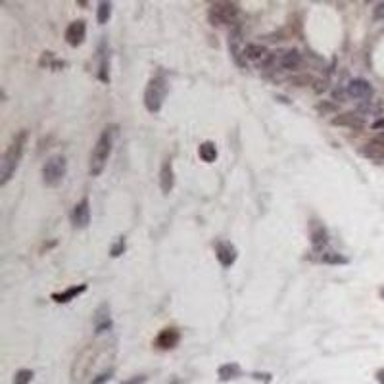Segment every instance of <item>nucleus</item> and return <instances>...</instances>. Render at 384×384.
<instances>
[{"instance_id":"nucleus-1","label":"nucleus","mask_w":384,"mask_h":384,"mask_svg":"<svg viewBox=\"0 0 384 384\" xmlns=\"http://www.w3.org/2000/svg\"><path fill=\"white\" fill-rule=\"evenodd\" d=\"M117 135H119V125H115V123L104 127V131L100 133L94 148L90 152V160H88V173H90V177H98L104 171L108 158L112 156L113 144H115Z\"/></svg>"},{"instance_id":"nucleus-2","label":"nucleus","mask_w":384,"mask_h":384,"mask_svg":"<svg viewBox=\"0 0 384 384\" xmlns=\"http://www.w3.org/2000/svg\"><path fill=\"white\" fill-rule=\"evenodd\" d=\"M25 142H27V131H19L17 135H14L10 146L6 148L2 161H0V186H4L16 173L21 156H23Z\"/></svg>"},{"instance_id":"nucleus-3","label":"nucleus","mask_w":384,"mask_h":384,"mask_svg":"<svg viewBox=\"0 0 384 384\" xmlns=\"http://www.w3.org/2000/svg\"><path fill=\"white\" fill-rule=\"evenodd\" d=\"M169 85L167 79L163 75H156L148 81L146 90H144V106L150 113H158L161 110V106L165 102V96H167Z\"/></svg>"},{"instance_id":"nucleus-4","label":"nucleus","mask_w":384,"mask_h":384,"mask_svg":"<svg viewBox=\"0 0 384 384\" xmlns=\"http://www.w3.org/2000/svg\"><path fill=\"white\" fill-rule=\"evenodd\" d=\"M67 175V160H65L62 154L56 156H50L44 165H42V183L50 186V188H56L62 184V181Z\"/></svg>"},{"instance_id":"nucleus-5","label":"nucleus","mask_w":384,"mask_h":384,"mask_svg":"<svg viewBox=\"0 0 384 384\" xmlns=\"http://www.w3.org/2000/svg\"><path fill=\"white\" fill-rule=\"evenodd\" d=\"M240 10L234 2H215L208 12L209 23L211 25H231L236 21Z\"/></svg>"},{"instance_id":"nucleus-6","label":"nucleus","mask_w":384,"mask_h":384,"mask_svg":"<svg viewBox=\"0 0 384 384\" xmlns=\"http://www.w3.org/2000/svg\"><path fill=\"white\" fill-rule=\"evenodd\" d=\"M92 325H94V332L96 334H104V332H110L113 328V321L112 315H110V304H100L98 309L92 315Z\"/></svg>"},{"instance_id":"nucleus-7","label":"nucleus","mask_w":384,"mask_h":384,"mask_svg":"<svg viewBox=\"0 0 384 384\" xmlns=\"http://www.w3.org/2000/svg\"><path fill=\"white\" fill-rule=\"evenodd\" d=\"M215 256H217V259H219V263L223 265L225 269H229V267H232L234 261H236L238 250H236V246L231 244V242L219 240V242L215 244Z\"/></svg>"},{"instance_id":"nucleus-8","label":"nucleus","mask_w":384,"mask_h":384,"mask_svg":"<svg viewBox=\"0 0 384 384\" xmlns=\"http://www.w3.org/2000/svg\"><path fill=\"white\" fill-rule=\"evenodd\" d=\"M90 223V202L88 198H83L81 202L75 204L71 211V225L75 229H85Z\"/></svg>"},{"instance_id":"nucleus-9","label":"nucleus","mask_w":384,"mask_h":384,"mask_svg":"<svg viewBox=\"0 0 384 384\" xmlns=\"http://www.w3.org/2000/svg\"><path fill=\"white\" fill-rule=\"evenodd\" d=\"M85 37H87V23L83 19H77V21L67 25V29H65V42L69 46L75 48L79 46V44H83Z\"/></svg>"},{"instance_id":"nucleus-10","label":"nucleus","mask_w":384,"mask_h":384,"mask_svg":"<svg viewBox=\"0 0 384 384\" xmlns=\"http://www.w3.org/2000/svg\"><path fill=\"white\" fill-rule=\"evenodd\" d=\"M179 342H181V332H179V328L167 327L158 334L154 344H156V348H160V350H173V348L179 346Z\"/></svg>"},{"instance_id":"nucleus-11","label":"nucleus","mask_w":384,"mask_h":384,"mask_svg":"<svg viewBox=\"0 0 384 384\" xmlns=\"http://www.w3.org/2000/svg\"><path fill=\"white\" fill-rule=\"evenodd\" d=\"M348 94L352 98H371L373 96V87L365 79H352L348 83Z\"/></svg>"},{"instance_id":"nucleus-12","label":"nucleus","mask_w":384,"mask_h":384,"mask_svg":"<svg viewBox=\"0 0 384 384\" xmlns=\"http://www.w3.org/2000/svg\"><path fill=\"white\" fill-rule=\"evenodd\" d=\"M173 184H175V173H173V165H171V160H165L161 163L160 169V186L163 194H169L173 190Z\"/></svg>"},{"instance_id":"nucleus-13","label":"nucleus","mask_w":384,"mask_h":384,"mask_svg":"<svg viewBox=\"0 0 384 384\" xmlns=\"http://www.w3.org/2000/svg\"><path fill=\"white\" fill-rule=\"evenodd\" d=\"M83 292H87V284H77V286L65 288L62 292H54L50 298H52L56 304H67V302L75 300V298L79 296V294H83Z\"/></svg>"},{"instance_id":"nucleus-14","label":"nucleus","mask_w":384,"mask_h":384,"mask_svg":"<svg viewBox=\"0 0 384 384\" xmlns=\"http://www.w3.org/2000/svg\"><path fill=\"white\" fill-rule=\"evenodd\" d=\"M328 244V234L327 229L323 225H315L311 229V246L315 252H321L323 254V248H327Z\"/></svg>"},{"instance_id":"nucleus-15","label":"nucleus","mask_w":384,"mask_h":384,"mask_svg":"<svg viewBox=\"0 0 384 384\" xmlns=\"http://www.w3.org/2000/svg\"><path fill=\"white\" fill-rule=\"evenodd\" d=\"M198 156L202 158V161H206V163H213V161L217 160V148H215V144L211 142V140H206V142H202L200 148H198Z\"/></svg>"},{"instance_id":"nucleus-16","label":"nucleus","mask_w":384,"mask_h":384,"mask_svg":"<svg viewBox=\"0 0 384 384\" xmlns=\"http://www.w3.org/2000/svg\"><path fill=\"white\" fill-rule=\"evenodd\" d=\"M332 123H334V125H346V127H352V129L363 127V119L357 117L355 113H342V115L334 117Z\"/></svg>"},{"instance_id":"nucleus-17","label":"nucleus","mask_w":384,"mask_h":384,"mask_svg":"<svg viewBox=\"0 0 384 384\" xmlns=\"http://www.w3.org/2000/svg\"><path fill=\"white\" fill-rule=\"evenodd\" d=\"M240 373H242V371H240L238 363H225V365H221L219 371H217V375H219L221 380H232V378H238Z\"/></svg>"},{"instance_id":"nucleus-18","label":"nucleus","mask_w":384,"mask_h":384,"mask_svg":"<svg viewBox=\"0 0 384 384\" xmlns=\"http://www.w3.org/2000/svg\"><path fill=\"white\" fill-rule=\"evenodd\" d=\"M300 64H302V56H300L298 50H288L286 54L280 58V65L284 69H296Z\"/></svg>"},{"instance_id":"nucleus-19","label":"nucleus","mask_w":384,"mask_h":384,"mask_svg":"<svg viewBox=\"0 0 384 384\" xmlns=\"http://www.w3.org/2000/svg\"><path fill=\"white\" fill-rule=\"evenodd\" d=\"M319 259L323 261V263L327 265H346L350 259L346 256H342V254H338V252H332V250H328V252H323L319 256Z\"/></svg>"},{"instance_id":"nucleus-20","label":"nucleus","mask_w":384,"mask_h":384,"mask_svg":"<svg viewBox=\"0 0 384 384\" xmlns=\"http://www.w3.org/2000/svg\"><path fill=\"white\" fill-rule=\"evenodd\" d=\"M244 56L250 58V60H261V58L267 56V48L261 46V44H256V42H250L244 46Z\"/></svg>"},{"instance_id":"nucleus-21","label":"nucleus","mask_w":384,"mask_h":384,"mask_svg":"<svg viewBox=\"0 0 384 384\" xmlns=\"http://www.w3.org/2000/svg\"><path fill=\"white\" fill-rule=\"evenodd\" d=\"M98 79L102 83H110V64H108V52L100 50V69H98Z\"/></svg>"},{"instance_id":"nucleus-22","label":"nucleus","mask_w":384,"mask_h":384,"mask_svg":"<svg viewBox=\"0 0 384 384\" xmlns=\"http://www.w3.org/2000/svg\"><path fill=\"white\" fill-rule=\"evenodd\" d=\"M110 16H112V4H110V2H100V4H98V10H96V19H98V23L100 25L108 23Z\"/></svg>"},{"instance_id":"nucleus-23","label":"nucleus","mask_w":384,"mask_h":384,"mask_svg":"<svg viewBox=\"0 0 384 384\" xmlns=\"http://www.w3.org/2000/svg\"><path fill=\"white\" fill-rule=\"evenodd\" d=\"M33 380V371L31 369H19L14 376V384H31Z\"/></svg>"},{"instance_id":"nucleus-24","label":"nucleus","mask_w":384,"mask_h":384,"mask_svg":"<svg viewBox=\"0 0 384 384\" xmlns=\"http://www.w3.org/2000/svg\"><path fill=\"white\" fill-rule=\"evenodd\" d=\"M127 248V242H125V236H119V238L113 242V246L110 248V256L112 257H119L123 252Z\"/></svg>"},{"instance_id":"nucleus-25","label":"nucleus","mask_w":384,"mask_h":384,"mask_svg":"<svg viewBox=\"0 0 384 384\" xmlns=\"http://www.w3.org/2000/svg\"><path fill=\"white\" fill-rule=\"evenodd\" d=\"M367 146H369V148H365V150H363V154H365V156H369V158H373V160H378V158L382 156V154L378 152V150H380L382 146H378V144H375V142H373V144H367Z\"/></svg>"},{"instance_id":"nucleus-26","label":"nucleus","mask_w":384,"mask_h":384,"mask_svg":"<svg viewBox=\"0 0 384 384\" xmlns=\"http://www.w3.org/2000/svg\"><path fill=\"white\" fill-rule=\"evenodd\" d=\"M113 375V369H110V371H106V373H102V375H98L96 378H92L90 380V384H104L106 380H110Z\"/></svg>"},{"instance_id":"nucleus-27","label":"nucleus","mask_w":384,"mask_h":384,"mask_svg":"<svg viewBox=\"0 0 384 384\" xmlns=\"http://www.w3.org/2000/svg\"><path fill=\"white\" fill-rule=\"evenodd\" d=\"M144 382H146V376L135 375V376H131V378H127V380H123L121 384H144Z\"/></svg>"},{"instance_id":"nucleus-28","label":"nucleus","mask_w":384,"mask_h":384,"mask_svg":"<svg viewBox=\"0 0 384 384\" xmlns=\"http://www.w3.org/2000/svg\"><path fill=\"white\" fill-rule=\"evenodd\" d=\"M373 142L378 144V146H384V131H380V133L375 136V140H373Z\"/></svg>"},{"instance_id":"nucleus-29","label":"nucleus","mask_w":384,"mask_h":384,"mask_svg":"<svg viewBox=\"0 0 384 384\" xmlns=\"http://www.w3.org/2000/svg\"><path fill=\"white\" fill-rule=\"evenodd\" d=\"M384 16V4H378L376 6V12H375V17L378 19V17H382Z\"/></svg>"},{"instance_id":"nucleus-30","label":"nucleus","mask_w":384,"mask_h":384,"mask_svg":"<svg viewBox=\"0 0 384 384\" xmlns=\"http://www.w3.org/2000/svg\"><path fill=\"white\" fill-rule=\"evenodd\" d=\"M373 129H375V131H378V129H384V117H382V119L375 121V123H373Z\"/></svg>"},{"instance_id":"nucleus-31","label":"nucleus","mask_w":384,"mask_h":384,"mask_svg":"<svg viewBox=\"0 0 384 384\" xmlns=\"http://www.w3.org/2000/svg\"><path fill=\"white\" fill-rule=\"evenodd\" d=\"M376 380H378V384H384V369H380V371L376 373Z\"/></svg>"},{"instance_id":"nucleus-32","label":"nucleus","mask_w":384,"mask_h":384,"mask_svg":"<svg viewBox=\"0 0 384 384\" xmlns=\"http://www.w3.org/2000/svg\"><path fill=\"white\" fill-rule=\"evenodd\" d=\"M171 384H181V382H179V380H173V382H171Z\"/></svg>"},{"instance_id":"nucleus-33","label":"nucleus","mask_w":384,"mask_h":384,"mask_svg":"<svg viewBox=\"0 0 384 384\" xmlns=\"http://www.w3.org/2000/svg\"><path fill=\"white\" fill-rule=\"evenodd\" d=\"M382 298H384V288H382Z\"/></svg>"}]
</instances>
